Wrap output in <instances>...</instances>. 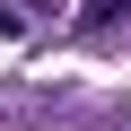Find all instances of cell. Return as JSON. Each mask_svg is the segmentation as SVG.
Listing matches in <instances>:
<instances>
[{
    "label": "cell",
    "mask_w": 131,
    "mask_h": 131,
    "mask_svg": "<svg viewBox=\"0 0 131 131\" xmlns=\"http://www.w3.org/2000/svg\"><path fill=\"white\" fill-rule=\"evenodd\" d=\"M131 26V0H79V35H114Z\"/></svg>",
    "instance_id": "cell-1"
}]
</instances>
